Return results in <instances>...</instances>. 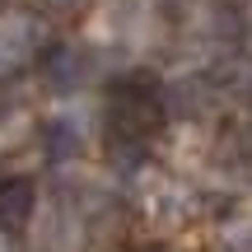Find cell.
<instances>
[{
  "label": "cell",
  "instance_id": "6da1fadb",
  "mask_svg": "<svg viewBox=\"0 0 252 252\" xmlns=\"http://www.w3.org/2000/svg\"><path fill=\"white\" fill-rule=\"evenodd\" d=\"M163 94L150 75H131L122 80L117 89L108 94V126L117 140H131V145H145L154 131L163 126Z\"/></svg>",
  "mask_w": 252,
  "mask_h": 252
},
{
  "label": "cell",
  "instance_id": "7a4b0ae2",
  "mask_svg": "<svg viewBox=\"0 0 252 252\" xmlns=\"http://www.w3.org/2000/svg\"><path fill=\"white\" fill-rule=\"evenodd\" d=\"M89 75H94L89 47H80V42H56V47H47V56H42V80L52 84L56 94L80 89Z\"/></svg>",
  "mask_w": 252,
  "mask_h": 252
},
{
  "label": "cell",
  "instance_id": "3957f363",
  "mask_svg": "<svg viewBox=\"0 0 252 252\" xmlns=\"http://www.w3.org/2000/svg\"><path fill=\"white\" fill-rule=\"evenodd\" d=\"M37 215V187L33 178H5L0 182V234H24L28 220Z\"/></svg>",
  "mask_w": 252,
  "mask_h": 252
},
{
  "label": "cell",
  "instance_id": "277c9868",
  "mask_svg": "<svg viewBox=\"0 0 252 252\" xmlns=\"http://www.w3.org/2000/svg\"><path fill=\"white\" fill-rule=\"evenodd\" d=\"M168 103H173V112H182V117H206V112L220 103V84L210 80V75H191V80H182V84L168 89Z\"/></svg>",
  "mask_w": 252,
  "mask_h": 252
},
{
  "label": "cell",
  "instance_id": "5b68a950",
  "mask_svg": "<svg viewBox=\"0 0 252 252\" xmlns=\"http://www.w3.org/2000/svg\"><path fill=\"white\" fill-rule=\"evenodd\" d=\"M28 33H33L28 24H0V75L14 70L19 56L28 52Z\"/></svg>",
  "mask_w": 252,
  "mask_h": 252
},
{
  "label": "cell",
  "instance_id": "8992f818",
  "mask_svg": "<svg viewBox=\"0 0 252 252\" xmlns=\"http://www.w3.org/2000/svg\"><path fill=\"white\" fill-rule=\"evenodd\" d=\"M42 145H47L52 154H70V150H75V131H70V122H47Z\"/></svg>",
  "mask_w": 252,
  "mask_h": 252
},
{
  "label": "cell",
  "instance_id": "52a82bcc",
  "mask_svg": "<svg viewBox=\"0 0 252 252\" xmlns=\"http://www.w3.org/2000/svg\"><path fill=\"white\" fill-rule=\"evenodd\" d=\"M47 9H56V14H75V9H84L89 0H42Z\"/></svg>",
  "mask_w": 252,
  "mask_h": 252
},
{
  "label": "cell",
  "instance_id": "ba28073f",
  "mask_svg": "<svg viewBox=\"0 0 252 252\" xmlns=\"http://www.w3.org/2000/svg\"><path fill=\"white\" fill-rule=\"evenodd\" d=\"M0 252H19V248H14V238H9V234H0Z\"/></svg>",
  "mask_w": 252,
  "mask_h": 252
},
{
  "label": "cell",
  "instance_id": "9c48e42d",
  "mask_svg": "<svg viewBox=\"0 0 252 252\" xmlns=\"http://www.w3.org/2000/svg\"><path fill=\"white\" fill-rule=\"evenodd\" d=\"M0 9H5V0H0Z\"/></svg>",
  "mask_w": 252,
  "mask_h": 252
},
{
  "label": "cell",
  "instance_id": "30bf717a",
  "mask_svg": "<svg viewBox=\"0 0 252 252\" xmlns=\"http://www.w3.org/2000/svg\"><path fill=\"white\" fill-rule=\"evenodd\" d=\"M154 252H163V248H154Z\"/></svg>",
  "mask_w": 252,
  "mask_h": 252
}]
</instances>
